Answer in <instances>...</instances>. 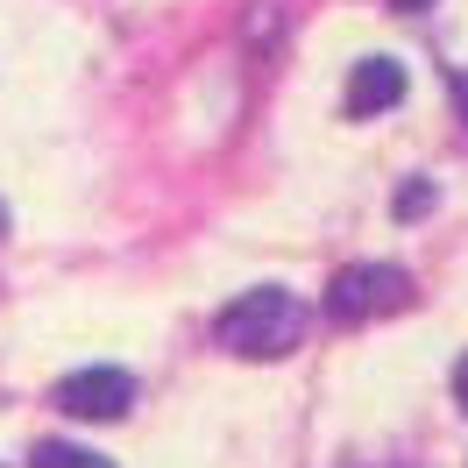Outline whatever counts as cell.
Listing matches in <instances>:
<instances>
[{
	"label": "cell",
	"instance_id": "3",
	"mask_svg": "<svg viewBox=\"0 0 468 468\" xmlns=\"http://www.w3.org/2000/svg\"><path fill=\"white\" fill-rule=\"evenodd\" d=\"M135 405V383H128V369H71V377L58 383V411H71V419H121V411Z\"/></svg>",
	"mask_w": 468,
	"mask_h": 468
},
{
	"label": "cell",
	"instance_id": "4",
	"mask_svg": "<svg viewBox=\"0 0 468 468\" xmlns=\"http://www.w3.org/2000/svg\"><path fill=\"white\" fill-rule=\"evenodd\" d=\"M398 100H405V64L398 58H362L355 64V79H348V114L355 121L383 114V107H398Z\"/></svg>",
	"mask_w": 468,
	"mask_h": 468
},
{
	"label": "cell",
	"instance_id": "6",
	"mask_svg": "<svg viewBox=\"0 0 468 468\" xmlns=\"http://www.w3.org/2000/svg\"><path fill=\"white\" fill-rule=\"evenodd\" d=\"M426 206H433V185H405V192H398V213H426Z\"/></svg>",
	"mask_w": 468,
	"mask_h": 468
},
{
	"label": "cell",
	"instance_id": "8",
	"mask_svg": "<svg viewBox=\"0 0 468 468\" xmlns=\"http://www.w3.org/2000/svg\"><path fill=\"white\" fill-rule=\"evenodd\" d=\"M454 100H462V121H468V71H454Z\"/></svg>",
	"mask_w": 468,
	"mask_h": 468
},
{
	"label": "cell",
	"instance_id": "7",
	"mask_svg": "<svg viewBox=\"0 0 468 468\" xmlns=\"http://www.w3.org/2000/svg\"><path fill=\"white\" fill-rule=\"evenodd\" d=\"M454 398H462V411H468V355L454 362Z\"/></svg>",
	"mask_w": 468,
	"mask_h": 468
},
{
	"label": "cell",
	"instance_id": "2",
	"mask_svg": "<svg viewBox=\"0 0 468 468\" xmlns=\"http://www.w3.org/2000/svg\"><path fill=\"white\" fill-rule=\"evenodd\" d=\"M405 292H411V277L398 263H348V270H334V284H326V320L362 326L377 313H390V305H405Z\"/></svg>",
	"mask_w": 468,
	"mask_h": 468
},
{
	"label": "cell",
	"instance_id": "5",
	"mask_svg": "<svg viewBox=\"0 0 468 468\" xmlns=\"http://www.w3.org/2000/svg\"><path fill=\"white\" fill-rule=\"evenodd\" d=\"M36 468H114V462L92 454V447H71V440H43V447H36Z\"/></svg>",
	"mask_w": 468,
	"mask_h": 468
},
{
	"label": "cell",
	"instance_id": "1",
	"mask_svg": "<svg viewBox=\"0 0 468 468\" xmlns=\"http://www.w3.org/2000/svg\"><path fill=\"white\" fill-rule=\"evenodd\" d=\"M298 326H305V313H298L292 292H241L234 305H220V320H213V334H220V348L249 355V362H270V355H284L298 341Z\"/></svg>",
	"mask_w": 468,
	"mask_h": 468
},
{
	"label": "cell",
	"instance_id": "9",
	"mask_svg": "<svg viewBox=\"0 0 468 468\" xmlns=\"http://www.w3.org/2000/svg\"><path fill=\"white\" fill-rule=\"evenodd\" d=\"M390 7H426V0H390Z\"/></svg>",
	"mask_w": 468,
	"mask_h": 468
},
{
	"label": "cell",
	"instance_id": "10",
	"mask_svg": "<svg viewBox=\"0 0 468 468\" xmlns=\"http://www.w3.org/2000/svg\"><path fill=\"white\" fill-rule=\"evenodd\" d=\"M0 228H7V206H0Z\"/></svg>",
	"mask_w": 468,
	"mask_h": 468
}]
</instances>
